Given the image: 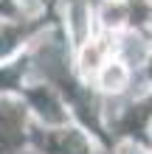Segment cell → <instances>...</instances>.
I'll list each match as a JSON object with an SVG mask.
<instances>
[{
  "label": "cell",
  "mask_w": 152,
  "mask_h": 154,
  "mask_svg": "<svg viewBox=\"0 0 152 154\" xmlns=\"http://www.w3.org/2000/svg\"><path fill=\"white\" fill-rule=\"evenodd\" d=\"M130 79H132V70L124 67L118 59H110L99 73H96V87H99L104 95H121L124 90L130 87Z\"/></svg>",
  "instance_id": "3957f363"
},
{
  "label": "cell",
  "mask_w": 152,
  "mask_h": 154,
  "mask_svg": "<svg viewBox=\"0 0 152 154\" xmlns=\"http://www.w3.org/2000/svg\"><path fill=\"white\" fill-rule=\"evenodd\" d=\"M23 101H25V106L40 118V123L45 126V129H59V126H68V106H65V101H62V95L53 90L51 84H31V87H25L23 90Z\"/></svg>",
  "instance_id": "7a4b0ae2"
},
{
  "label": "cell",
  "mask_w": 152,
  "mask_h": 154,
  "mask_svg": "<svg viewBox=\"0 0 152 154\" xmlns=\"http://www.w3.org/2000/svg\"><path fill=\"white\" fill-rule=\"evenodd\" d=\"M31 143L40 149V154H93L90 134L76 126L31 129Z\"/></svg>",
  "instance_id": "6da1fadb"
},
{
  "label": "cell",
  "mask_w": 152,
  "mask_h": 154,
  "mask_svg": "<svg viewBox=\"0 0 152 154\" xmlns=\"http://www.w3.org/2000/svg\"><path fill=\"white\" fill-rule=\"evenodd\" d=\"M87 3H104V0H87Z\"/></svg>",
  "instance_id": "277c9868"
}]
</instances>
